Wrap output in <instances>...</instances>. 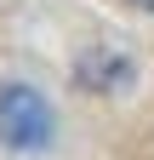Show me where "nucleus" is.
Listing matches in <instances>:
<instances>
[{"instance_id": "2", "label": "nucleus", "mask_w": 154, "mask_h": 160, "mask_svg": "<svg viewBox=\"0 0 154 160\" xmlns=\"http://www.w3.org/2000/svg\"><path fill=\"white\" fill-rule=\"evenodd\" d=\"M131 6H143V12H154V0H131Z\"/></svg>"}, {"instance_id": "1", "label": "nucleus", "mask_w": 154, "mask_h": 160, "mask_svg": "<svg viewBox=\"0 0 154 160\" xmlns=\"http://www.w3.org/2000/svg\"><path fill=\"white\" fill-rule=\"evenodd\" d=\"M0 143L17 149V154L51 143V109H46L40 92H29V86H6L0 92Z\"/></svg>"}]
</instances>
